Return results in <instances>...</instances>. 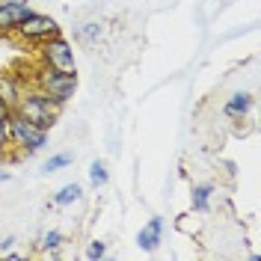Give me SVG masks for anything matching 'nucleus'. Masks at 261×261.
<instances>
[{
    "label": "nucleus",
    "mask_w": 261,
    "mask_h": 261,
    "mask_svg": "<svg viewBox=\"0 0 261 261\" xmlns=\"http://www.w3.org/2000/svg\"><path fill=\"white\" fill-rule=\"evenodd\" d=\"M98 36H101V24H98V21L81 27V39H86V42H92V39H98Z\"/></svg>",
    "instance_id": "2eb2a0df"
},
{
    "label": "nucleus",
    "mask_w": 261,
    "mask_h": 261,
    "mask_svg": "<svg viewBox=\"0 0 261 261\" xmlns=\"http://www.w3.org/2000/svg\"><path fill=\"white\" fill-rule=\"evenodd\" d=\"M21 89H24V83L18 81L15 74H9V71H0V98L9 104V107H15L18 95H21Z\"/></svg>",
    "instance_id": "6e6552de"
},
{
    "label": "nucleus",
    "mask_w": 261,
    "mask_h": 261,
    "mask_svg": "<svg viewBox=\"0 0 261 261\" xmlns=\"http://www.w3.org/2000/svg\"><path fill=\"white\" fill-rule=\"evenodd\" d=\"M0 146H9V116H0Z\"/></svg>",
    "instance_id": "f3484780"
},
{
    "label": "nucleus",
    "mask_w": 261,
    "mask_h": 261,
    "mask_svg": "<svg viewBox=\"0 0 261 261\" xmlns=\"http://www.w3.org/2000/svg\"><path fill=\"white\" fill-rule=\"evenodd\" d=\"M63 231H57V228H50V231H45V234H42V241H39V246H42V249H45V252H50V255H54V258H57V255H60V246H63Z\"/></svg>",
    "instance_id": "9b49d317"
},
{
    "label": "nucleus",
    "mask_w": 261,
    "mask_h": 261,
    "mask_svg": "<svg viewBox=\"0 0 261 261\" xmlns=\"http://www.w3.org/2000/svg\"><path fill=\"white\" fill-rule=\"evenodd\" d=\"M0 154H3V146H0Z\"/></svg>",
    "instance_id": "aec40b11"
},
{
    "label": "nucleus",
    "mask_w": 261,
    "mask_h": 261,
    "mask_svg": "<svg viewBox=\"0 0 261 261\" xmlns=\"http://www.w3.org/2000/svg\"><path fill=\"white\" fill-rule=\"evenodd\" d=\"M161 238H163V217H151L148 226L140 228L137 244H140V249H146V252H154L161 246Z\"/></svg>",
    "instance_id": "0eeeda50"
},
{
    "label": "nucleus",
    "mask_w": 261,
    "mask_h": 261,
    "mask_svg": "<svg viewBox=\"0 0 261 261\" xmlns=\"http://www.w3.org/2000/svg\"><path fill=\"white\" fill-rule=\"evenodd\" d=\"M83 196L81 184H65V187H60L57 193H54V205H71V202H77Z\"/></svg>",
    "instance_id": "f8f14e48"
},
{
    "label": "nucleus",
    "mask_w": 261,
    "mask_h": 261,
    "mask_svg": "<svg viewBox=\"0 0 261 261\" xmlns=\"http://www.w3.org/2000/svg\"><path fill=\"white\" fill-rule=\"evenodd\" d=\"M33 12V6L27 0H0V33L9 36L15 33V27Z\"/></svg>",
    "instance_id": "423d86ee"
},
{
    "label": "nucleus",
    "mask_w": 261,
    "mask_h": 261,
    "mask_svg": "<svg viewBox=\"0 0 261 261\" xmlns=\"http://www.w3.org/2000/svg\"><path fill=\"white\" fill-rule=\"evenodd\" d=\"M42 65L60 68V71H77L74 65V50L63 36H50L48 42H42Z\"/></svg>",
    "instance_id": "39448f33"
},
{
    "label": "nucleus",
    "mask_w": 261,
    "mask_h": 261,
    "mask_svg": "<svg viewBox=\"0 0 261 261\" xmlns=\"http://www.w3.org/2000/svg\"><path fill=\"white\" fill-rule=\"evenodd\" d=\"M9 146H15L21 154H36L48 146V130L27 122L24 116L12 113L9 116Z\"/></svg>",
    "instance_id": "7ed1b4c3"
},
{
    "label": "nucleus",
    "mask_w": 261,
    "mask_h": 261,
    "mask_svg": "<svg viewBox=\"0 0 261 261\" xmlns=\"http://www.w3.org/2000/svg\"><path fill=\"white\" fill-rule=\"evenodd\" d=\"M211 196H214V184H199V187H193V211L205 214L208 208H211Z\"/></svg>",
    "instance_id": "9d476101"
},
{
    "label": "nucleus",
    "mask_w": 261,
    "mask_h": 261,
    "mask_svg": "<svg viewBox=\"0 0 261 261\" xmlns=\"http://www.w3.org/2000/svg\"><path fill=\"white\" fill-rule=\"evenodd\" d=\"M89 181H92L95 187H104V184H107V166H104L101 161L89 163Z\"/></svg>",
    "instance_id": "4468645a"
},
{
    "label": "nucleus",
    "mask_w": 261,
    "mask_h": 261,
    "mask_svg": "<svg viewBox=\"0 0 261 261\" xmlns=\"http://www.w3.org/2000/svg\"><path fill=\"white\" fill-rule=\"evenodd\" d=\"M3 181H9V172H6V169H0V184H3Z\"/></svg>",
    "instance_id": "6ab92c4d"
},
{
    "label": "nucleus",
    "mask_w": 261,
    "mask_h": 261,
    "mask_svg": "<svg viewBox=\"0 0 261 261\" xmlns=\"http://www.w3.org/2000/svg\"><path fill=\"white\" fill-rule=\"evenodd\" d=\"M71 161H74V158H71L68 151H60V154H54V158H50L42 169L50 175V172H60V169H65V166H71Z\"/></svg>",
    "instance_id": "ddd939ff"
},
{
    "label": "nucleus",
    "mask_w": 261,
    "mask_h": 261,
    "mask_svg": "<svg viewBox=\"0 0 261 261\" xmlns=\"http://www.w3.org/2000/svg\"><path fill=\"white\" fill-rule=\"evenodd\" d=\"M30 83L36 89H42L45 95H50L57 104H68L77 92V71H60V68L39 65L36 74L30 77Z\"/></svg>",
    "instance_id": "f03ea898"
},
{
    "label": "nucleus",
    "mask_w": 261,
    "mask_h": 261,
    "mask_svg": "<svg viewBox=\"0 0 261 261\" xmlns=\"http://www.w3.org/2000/svg\"><path fill=\"white\" fill-rule=\"evenodd\" d=\"M0 116H12V107H9L3 98H0Z\"/></svg>",
    "instance_id": "a211bd4d"
},
{
    "label": "nucleus",
    "mask_w": 261,
    "mask_h": 261,
    "mask_svg": "<svg viewBox=\"0 0 261 261\" xmlns=\"http://www.w3.org/2000/svg\"><path fill=\"white\" fill-rule=\"evenodd\" d=\"M249 107H252V95H249V92H234L226 104V116H231V119H234V116H246Z\"/></svg>",
    "instance_id": "1a4fd4ad"
},
{
    "label": "nucleus",
    "mask_w": 261,
    "mask_h": 261,
    "mask_svg": "<svg viewBox=\"0 0 261 261\" xmlns=\"http://www.w3.org/2000/svg\"><path fill=\"white\" fill-rule=\"evenodd\" d=\"M60 110H63V104H57L50 95H45L42 89H21V95H18L15 107H12V113L24 116L27 122L33 125H39L42 130H50L57 125V119H60Z\"/></svg>",
    "instance_id": "f257e3e1"
},
{
    "label": "nucleus",
    "mask_w": 261,
    "mask_h": 261,
    "mask_svg": "<svg viewBox=\"0 0 261 261\" xmlns=\"http://www.w3.org/2000/svg\"><path fill=\"white\" fill-rule=\"evenodd\" d=\"M15 33L24 39V42H33V45H42L48 42L50 36H60V24L50 15H42V12H30L21 24L15 27Z\"/></svg>",
    "instance_id": "20e7f679"
},
{
    "label": "nucleus",
    "mask_w": 261,
    "mask_h": 261,
    "mask_svg": "<svg viewBox=\"0 0 261 261\" xmlns=\"http://www.w3.org/2000/svg\"><path fill=\"white\" fill-rule=\"evenodd\" d=\"M104 252H107V244H104V241H92V244H89V249H86V258H104Z\"/></svg>",
    "instance_id": "dca6fc26"
}]
</instances>
